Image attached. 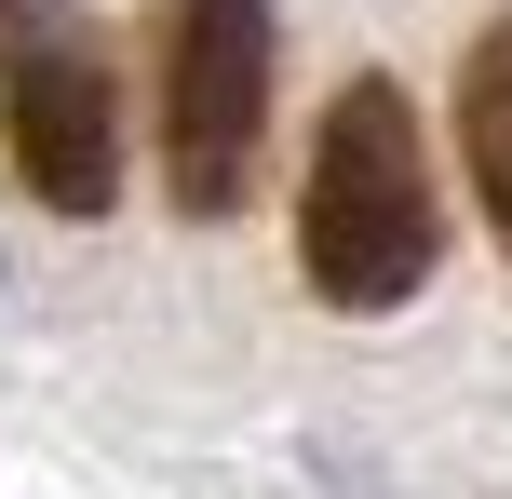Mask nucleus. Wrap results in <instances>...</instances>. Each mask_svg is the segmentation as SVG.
I'll use <instances>...</instances> for the list:
<instances>
[{
    "label": "nucleus",
    "mask_w": 512,
    "mask_h": 499,
    "mask_svg": "<svg viewBox=\"0 0 512 499\" xmlns=\"http://www.w3.org/2000/svg\"><path fill=\"white\" fill-rule=\"evenodd\" d=\"M445 257V203H432V135L418 95L391 68H351L310 135V189H297V270L324 311H405Z\"/></svg>",
    "instance_id": "1"
},
{
    "label": "nucleus",
    "mask_w": 512,
    "mask_h": 499,
    "mask_svg": "<svg viewBox=\"0 0 512 499\" xmlns=\"http://www.w3.org/2000/svg\"><path fill=\"white\" fill-rule=\"evenodd\" d=\"M270 68H283L270 0H176V27H162V189H176V216H243L256 149H270Z\"/></svg>",
    "instance_id": "2"
},
{
    "label": "nucleus",
    "mask_w": 512,
    "mask_h": 499,
    "mask_svg": "<svg viewBox=\"0 0 512 499\" xmlns=\"http://www.w3.org/2000/svg\"><path fill=\"white\" fill-rule=\"evenodd\" d=\"M0 149H14L41 216H108L122 203V95H108L95 27L27 14L0 41Z\"/></svg>",
    "instance_id": "3"
},
{
    "label": "nucleus",
    "mask_w": 512,
    "mask_h": 499,
    "mask_svg": "<svg viewBox=\"0 0 512 499\" xmlns=\"http://www.w3.org/2000/svg\"><path fill=\"white\" fill-rule=\"evenodd\" d=\"M459 162H472L486 230L512 243V0L472 27V54H459Z\"/></svg>",
    "instance_id": "4"
},
{
    "label": "nucleus",
    "mask_w": 512,
    "mask_h": 499,
    "mask_svg": "<svg viewBox=\"0 0 512 499\" xmlns=\"http://www.w3.org/2000/svg\"><path fill=\"white\" fill-rule=\"evenodd\" d=\"M0 14H14V0H0Z\"/></svg>",
    "instance_id": "5"
}]
</instances>
